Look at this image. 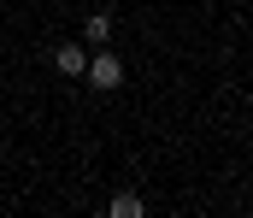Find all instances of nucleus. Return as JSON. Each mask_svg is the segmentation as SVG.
Segmentation results:
<instances>
[{
  "label": "nucleus",
  "instance_id": "nucleus-1",
  "mask_svg": "<svg viewBox=\"0 0 253 218\" xmlns=\"http://www.w3.org/2000/svg\"><path fill=\"white\" fill-rule=\"evenodd\" d=\"M83 83H88L94 94H112V88L124 83V59H118V53H106V47H94V59L83 65Z\"/></svg>",
  "mask_w": 253,
  "mask_h": 218
},
{
  "label": "nucleus",
  "instance_id": "nucleus-2",
  "mask_svg": "<svg viewBox=\"0 0 253 218\" xmlns=\"http://www.w3.org/2000/svg\"><path fill=\"white\" fill-rule=\"evenodd\" d=\"M83 65H88V42H59L53 47V71L59 77H83Z\"/></svg>",
  "mask_w": 253,
  "mask_h": 218
},
{
  "label": "nucleus",
  "instance_id": "nucleus-3",
  "mask_svg": "<svg viewBox=\"0 0 253 218\" xmlns=\"http://www.w3.org/2000/svg\"><path fill=\"white\" fill-rule=\"evenodd\" d=\"M83 42H88V47H106V42H112V12H88V18H83Z\"/></svg>",
  "mask_w": 253,
  "mask_h": 218
},
{
  "label": "nucleus",
  "instance_id": "nucleus-4",
  "mask_svg": "<svg viewBox=\"0 0 253 218\" xmlns=\"http://www.w3.org/2000/svg\"><path fill=\"white\" fill-rule=\"evenodd\" d=\"M141 213H147L141 195H129V189H124V195H112V218H141Z\"/></svg>",
  "mask_w": 253,
  "mask_h": 218
}]
</instances>
